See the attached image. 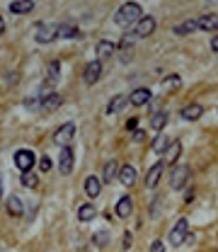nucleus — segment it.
<instances>
[{
    "label": "nucleus",
    "mask_w": 218,
    "mask_h": 252,
    "mask_svg": "<svg viewBox=\"0 0 218 252\" xmlns=\"http://www.w3.org/2000/svg\"><path fill=\"white\" fill-rule=\"evenodd\" d=\"M131 211H134V201H131V196L126 194V196H121V199L117 201V216H119V218H129Z\"/></svg>",
    "instance_id": "obj_15"
},
{
    "label": "nucleus",
    "mask_w": 218,
    "mask_h": 252,
    "mask_svg": "<svg viewBox=\"0 0 218 252\" xmlns=\"http://www.w3.org/2000/svg\"><path fill=\"white\" fill-rule=\"evenodd\" d=\"M129 102V97H124V95H117V97H112V102L107 105V114H117L124 105Z\"/></svg>",
    "instance_id": "obj_27"
},
{
    "label": "nucleus",
    "mask_w": 218,
    "mask_h": 252,
    "mask_svg": "<svg viewBox=\"0 0 218 252\" xmlns=\"http://www.w3.org/2000/svg\"><path fill=\"white\" fill-rule=\"evenodd\" d=\"M92 243H95L97 248H107V243H109V231H97V233L92 235Z\"/></svg>",
    "instance_id": "obj_30"
},
{
    "label": "nucleus",
    "mask_w": 218,
    "mask_h": 252,
    "mask_svg": "<svg viewBox=\"0 0 218 252\" xmlns=\"http://www.w3.org/2000/svg\"><path fill=\"white\" fill-rule=\"evenodd\" d=\"M201 114H204V107L201 105H187L184 109H182V119L184 122H197V119H201Z\"/></svg>",
    "instance_id": "obj_14"
},
{
    "label": "nucleus",
    "mask_w": 218,
    "mask_h": 252,
    "mask_svg": "<svg viewBox=\"0 0 218 252\" xmlns=\"http://www.w3.org/2000/svg\"><path fill=\"white\" fill-rule=\"evenodd\" d=\"M22 185H24V187H37V185H39V182H37V175H34V172H32V170H29V172H22Z\"/></svg>",
    "instance_id": "obj_32"
},
{
    "label": "nucleus",
    "mask_w": 218,
    "mask_h": 252,
    "mask_svg": "<svg viewBox=\"0 0 218 252\" xmlns=\"http://www.w3.org/2000/svg\"><path fill=\"white\" fill-rule=\"evenodd\" d=\"M143 17V10H141V5L139 2H124L119 10H117V15H114V22L119 24V27H131L134 22H139Z\"/></svg>",
    "instance_id": "obj_1"
},
{
    "label": "nucleus",
    "mask_w": 218,
    "mask_h": 252,
    "mask_svg": "<svg viewBox=\"0 0 218 252\" xmlns=\"http://www.w3.org/2000/svg\"><path fill=\"white\" fill-rule=\"evenodd\" d=\"M216 252H218V250H216Z\"/></svg>",
    "instance_id": "obj_43"
},
{
    "label": "nucleus",
    "mask_w": 218,
    "mask_h": 252,
    "mask_svg": "<svg viewBox=\"0 0 218 252\" xmlns=\"http://www.w3.org/2000/svg\"><path fill=\"white\" fill-rule=\"evenodd\" d=\"M39 170H41V172H49V170H51V158H49V155H44V158L39 160Z\"/></svg>",
    "instance_id": "obj_33"
},
{
    "label": "nucleus",
    "mask_w": 218,
    "mask_h": 252,
    "mask_svg": "<svg viewBox=\"0 0 218 252\" xmlns=\"http://www.w3.org/2000/svg\"><path fill=\"white\" fill-rule=\"evenodd\" d=\"M187 235H189V221L187 218H177V223L170 231V245L179 248L182 243H187Z\"/></svg>",
    "instance_id": "obj_2"
},
{
    "label": "nucleus",
    "mask_w": 218,
    "mask_h": 252,
    "mask_svg": "<svg viewBox=\"0 0 218 252\" xmlns=\"http://www.w3.org/2000/svg\"><path fill=\"white\" fill-rule=\"evenodd\" d=\"M187 182H189V168L187 165H177L172 170V175H170V187L175 191H182L187 187Z\"/></svg>",
    "instance_id": "obj_4"
},
{
    "label": "nucleus",
    "mask_w": 218,
    "mask_h": 252,
    "mask_svg": "<svg viewBox=\"0 0 218 252\" xmlns=\"http://www.w3.org/2000/svg\"><path fill=\"white\" fill-rule=\"evenodd\" d=\"M134 39H136V34H134V37L126 34V37L121 39V49H131V46H134Z\"/></svg>",
    "instance_id": "obj_35"
},
{
    "label": "nucleus",
    "mask_w": 218,
    "mask_h": 252,
    "mask_svg": "<svg viewBox=\"0 0 218 252\" xmlns=\"http://www.w3.org/2000/svg\"><path fill=\"white\" fill-rule=\"evenodd\" d=\"M131 243H134V235H131V233H124V250H129Z\"/></svg>",
    "instance_id": "obj_37"
},
{
    "label": "nucleus",
    "mask_w": 218,
    "mask_h": 252,
    "mask_svg": "<svg viewBox=\"0 0 218 252\" xmlns=\"http://www.w3.org/2000/svg\"><path fill=\"white\" fill-rule=\"evenodd\" d=\"M170 143H172V141H170V138H167L165 133H158V136L153 138V143H150V148H153V153H158V155H162V153H165V150L170 148Z\"/></svg>",
    "instance_id": "obj_18"
},
{
    "label": "nucleus",
    "mask_w": 218,
    "mask_h": 252,
    "mask_svg": "<svg viewBox=\"0 0 218 252\" xmlns=\"http://www.w3.org/2000/svg\"><path fill=\"white\" fill-rule=\"evenodd\" d=\"M34 165H37V155H34L32 150L22 148V150L15 153V168H17L20 172H29Z\"/></svg>",
    "instance_id": "obj_3"
},
{
    "label": "nucleus",
    "mask_w": 218,
    "mask_h": 252,
    "mask_svg": "<svg viewBox=\"0 0 218 252\" xmlns=\"http://www.w3.org/2000/svg\"><path fill=\"white\" fill-rule=\"evenodd\" d=\"M2 32H5V20L0 17V34H2Z\"/></svg>",
    "instance_id": "obj_41"
},
{
    "label": "nucleus",
    "mask_w": 218,
    "mask_h": 252,
    "mask_svg": "<svg viewBox=\"0 0 218 252\" xmlns=\"http://www.w3.org/2000/svg\"><path fill=\"white\" fill-rule=\"evenodd\" d=\"M197 24H199V29H204V32H216L218 29V15H204L201 20H197Z\"/></svg>",
    "instance_id": "obj_20"
},
{
    "label": "nucleus",
    "mask_w": 218,
    "mask_h": 252,
    "mask_svg": "<svg viewBox=\"0 0 218 252\" xmlns=\"http://www.w3.org/2000/svg\"><path fill=\"white\" fill-rule=\"evenodd\" d=\"M99 75H102V61H90L85 65V73H82V80L87 83V85H95L97 80H99Z\"/></svg>",
    "instance_id": "obj_10"
},
{
    "label": "nucleus",
    "mask_w": 218,
    "mask_h": 252,
    "mask_svg": "<svg viewBox=\"0 0 218 252\" xmlns=\"http://www.w3.org/2000/svg\"><path fill=\"white\" fill-rule=\"evenodd\" d=\"M78 34H80V32H78L73 24H61V27H59V37H61V39H75Z\"/></svg>",
    "instance_id": "obj_29"
},
{
    "label": "nucleus",
    "mask_w": 218,
    "mask_h": 252,
    "mask_svg": "<svg viewBox=\"0 0 218 252\" xmlns=\"http://www.w3.org/2000/svg\"><path fill=\"white\" fill-rule=\"evenodd\" d=\"M7 213H10V216H15V218H17V216H22V199H20V196H15V194H12V196L7 199Z\"/></svg>",
    "instance_id": "obj_25"
},
{
    "label": "nucleus",
    "mask_w": 218,
    "mask_h": 252,
    "mask_svg": "<svg viewBox=\"0 0 218 252\" xmlns=\"http://www.w3.org/2000/svg\"><path fill=\"white\" fill-rule=\"evenodd\" d=\"M165 153H167V163H165V165H175L177 158H179V153H182V143H179V141H172V143H170V150H165Z\"/></svg>",
    "instance_id": "obj_24"
},
{
    "label": "nucleus",
    "mask_w": 218,
    "mask_h": 252,
    "mask_svg": "<svg viewBox=\"0 0 218 252\" xmlns=\"http://www.w3.org/2000/svg\"><path fill=\"white\" fill-rule=\"evenodd\" d=\"M165 126H167V112H158V114L150 117V128H153L155 133H160Z\"/></svg>",
    "instance_id": "obj_21"
},
{
    "label": "nucleus",
    "mask_w": 218,
    "mask_h": 252,
    "mask_svg": "<svg viewBox=\"0 0 218 252\" xmlns=\"http://www.w3.org/2000/svg\"><path fill=\"white\" fill-rule=\"evenodd\" d=\"M34 10V0H12L10 2V12L15 15H27Z\"/></svg>",
    "instance_id": "obj_16"
},
{
    "label": "nucleus",
    "mask_w": 218,
    "mask_h": 252,
    "mask_svg": "<svg viewBox=\"0 0 218 252\" xmlns=\"http://www.w3.org/2000/svg\"><path fill=\"white\" fill-rule=\"evenodd\" d=\"M95 206L92 204H82L80 209H78V221H82V223H87V221H92L95 218Z\"/></svg>",
    "instance_id": "obj_26"
},
{
    "label": "nucleus",
    "mask_w": 218,
    "mask_h": 252,
    "mask_svg": "<svg viewBox=\"0 0 218 252\" xmlns=\"http://www.w3.org/2000/svg\"><path fill=\"white\" fill-rule=\"evenodd\" d=\"M136 124H139V119H136V117H131V119L126 122V128H129V131H134V128H136Z\"/></svg>",
    "instance_id": "obj_38"
},
{
    "label": "nucleus",
    "mask_w": 218,
    "mask_h": 252,
    "mask_svg": "<svg viewBox=\"0 0 218 252\" xmlns=\"http://www.w3.org/2000/svg\"><path fill=\"white\" fill-rule=\"evenodd\" d=\"M150 90L148 87H139V90H134L131 95H129V102L134 105V107H143V105H148L150 102Z\"/></svg>",
    "instance_id": "obj_12"
},
{
    "label": "nucleus",
    "mask_w": 218,
    "mask_h": 252,
    "mask_svg": "<svg viewBox=\"0 0 218 252\" xmlns=\"http://www.w3.org/2000/svg\"><path fill=\"white\" fill-rule=\"evenodd\" d=\"M114 49H117L114 42H107V39L99 42V44H97V61H107V59L114 54Z\"/></svg>",
    "instance_id": "obj_19"
},
{
    "label": "nucleus",
    "mask_w": 218,
    "mask_h": 252,
    "mask_svg": "<svg viewBox=\"0 0 218 252\" xmlns=\"http://www.w3.org/2000/svg\"><path fill=\"white\" fill-rule=\"evenodd\" d=\"M199 29V24H197V20H187V22H179L177 27H175V34H192V32H197Z\"/></svg>",
    "instance_id": "obj_23"
},
{
    "label": "nucleus",
    "mask_w": 218,
    "mask_h": 252,
    "mask_svg": "<svg viewBox=\"0 0 218 252\" xmlns=\"http://www.w3.org/2000/svg\"><path fill=\"white\" fill-rule=\"evenodd\" d=\"M182 85V78L179 75H167L162 78V90H177Z\"/></svg>",
    "instance_id": "obj_28"
},
{
    "label": "nucleus",
    "mask_w": 218,
    "mask_h": 252,
    "mask_svg": "<svg viewBox=\"0 0 218 252\" xmlns=\"http://www.w3.org/2000/svg\"><path fill=\"white\" fill-rule=\"evenodd\" d=\"M136 168L134 165H121L119 168V182L124 185V187H131V185H136Z\"/></svg>",
    "instance_id": "obj_11"
},
{
    "label": "nucleus",
    "mask_w": 218,
    "mask_h": 252,
    "mask_svg": "<svg viewBox=\"0 0 218 252\" xmlns=\"http://www.w3.org/2000/svg\"><path fill=\"white\" fill-rule=\"evenodd\" d=\"M41 102H39V97H27L24 100V107H29V109H37Z\"/></svg>",
    "instance_id": "obj_34"
},
{
    "label": "nucleus",
    "mask_w": 218,
    "mask_h": 252,
    "mask_svg": "<svg viewBox=\"0 0 218 252\" xmlns=\"http://www.w3.org/2000/svg\"><path fill=\"white\" fill-rule=\"evenodd\" d=\"M162 170H165V163H162V160L153 163V165H150V170H148V175H145V187L148 189L158 187V182H160V177H162Z\"/></svg>",
    "instance_id": "obj_8"
},
{
    "label": "nucleus",
    "mask_w": 218,
    "mask_h": 252,
    "mask_svg": "<svg viewBox=\"0 0 218 252\" xmlns=\"http://www.w3.org/2000/svg\"><path fill=\"white\" fill-rule=\"evenodd\" d=\"M143 138H145V133H143V131H136V133H134V141H136V143H141Z\"/></svg>",
    "instance_id": "obj_39"
},
{
    "label": "nucleus",
    "mask_w": 218,
    "mask_h": 252,
    "mask_svg": "<svg viewBox=\"0 0 218 252\" xmlns=\"http://www.w3.org/2000/svg\"><path fill=\"white\" fill-rule=\"evenodd\" d=\"M85 194L90 196V199H95V196H99V191H102V180L99 177H95V175H90L85 182Z\"/></svg>",
    "instance_id": "obj_13"
},
{
    "label": "nucleus",
    "mask_w": 218,
    "mask_h": 252,
    "mask_svg": "<svg viewBox=\"0 0 218 252\" xmlns=\"http://www.w3.org/2000/svg\"><path fill=\"white\" fill-rule=\"evenodd\" d=\"M155 32V17H141L139 20V24H136V29H134V34H136V39H145V37H150Z\"/></svg>",
    "instance_id": "obj_9"
},
{
    "label": "nucleus",
    "mask_w": 218,
    "mask_h": 252,
    "mask_svg": "<svg viewBox=\"0 0 218 252\" xmlns=\"http://www.w3.org/2000/svg\"><path fill=\"white\" fill-rule=\"evenodd\" d=\"M59 73H61V63L54 61L49 65V70H46V78H49L51 83H56V80H59Z\"/></svg>",
    "instance_id": "obj_31"
},
{
    "label": "nucleus",
    "mask_w": 218,
    "mask_h": 252,
    "mask_svg": "<svg viewBox=\"0 0 218 252\" xmlns=\"http://www.w3.org/2000/svg\"><path fill=\"white\" fill-rule=\"evenodd\" d=\"M102 177H104V182L109 185L114 177H119V163L117 160H109L107 165H104V172H102Z\"/></svg>",
    "instance_id": "obj_22"
},
{
    "label": "nucleus",
    "mask_w": 218,
    "mask_h": 252,
    "mask_svg": "<svg viewBox=\"0 0 218 252\" xmlns=\"http://www.w3.org/2000/svg\"><path fill=\"white\" fill-rule=\"evenodd\" d=\"M150 252H165V243H162V240H153Z\"/></svg>",
    "instance_id": "obj_36"
},
{
    "label": "nucleus",
    "mask_w": 218,
    "mask_h": 252,
    "mask_svg": "<svg viewBox=\"0 0 218 252\" xmlns=\"http://www.w3.org/2000/svg\"><path fill=\"white\" fill-rule=\"evenodd\" d=\"M211 51H216V54H218V34L211 39Z\"/></svg>",
    "instance_id": "obj_40"
},
{
    "label": "nucleus",
    "mask_w": 218,
    "mask_h": 252,
    "mask_svg": "<svg viewBox=\"0 0 218 252\" xmlns=\"http://www.w3.org/2000/svg\"><path fill=\"white\" fill-rule=\"evenodd\" d=\"M34 39H37L39 44H51V42L59 39V27H54V24H39Z\"/></svg>",
    "instance_id": "obj_6"
},
{
    "label": "nucleus",
    "mask_w": 218,
    "mask_h": 252,
    "mask_svg": "<svg viewBox=\"0 0 218 252\" xmlns=\"http://www.w3.org/2000/svg\"><path fill=\"white\" fill-rule=\"evenodd\" d=\"M61 102H63V97H61L59 92H51V95H46V97L41 100V107H44L46 112H56V109L61 107Z\"/></svg>",
    "instance_id": "obj_17"
},
{
    "label": "nucleus",
    "mask_w": 218,
    "mask_h": 252,
    "mask_svg": "<svg viewBox=\"0 0 218 252\" xmlns=\"http://www.w3.org/2000/svg\"><path fill=\"white\" fill-rule=\"evenodd\" d=\"M73 136H75V124H73V122H66V124H61L56 131H54L51 138H54L56 146H68Z\"/></svg>",
    "instance_id": "obj_5"
},
{
    "label": "nucleus",
    "mask_w": 218,
    "mask_h": 252,
    "mask_svg": "<svg viewBox=\"0 0 218 252\" xmlns=\"http://www.w3.org/2000/svg\"><path fill=\"white\" fill-rule=\"evenodd\" d=\"M73 163H75L73 148L63 146V148H61V155H59V172H61V175H71L73 172Z\"/></svg>",
    "instance_id": "obj_7"
},
{
    "label": "nucleus",
    "mask_w": 218,
    "mask_h": 252,
    "mask_svg": "<svg viewBox=\"0 0 218 252\" xmlns=\"http://www.w3.org/2000/svg\"><path fill=\"white\" fill-rule=\"evenodd\" d=\"M0 199H2V177H0Z\"/></svg>",
    "instance_id": "obj_42"
}]
</instances>
